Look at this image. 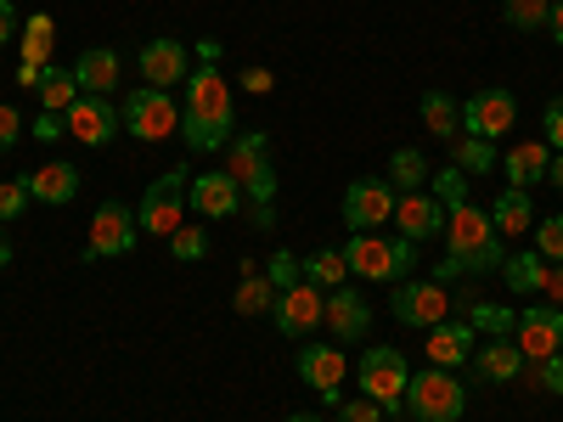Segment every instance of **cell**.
Returning <instances> with one entry per match:
<instances>
[{
    "instance_id": "6da1fadb",
    "label": "cell",
    "mask_w": 563,
    "mask_h": 422,
    "mask_svg": "<svg viewBox=\"0 0 563 422\" xmlns=\"http://www.w3.org/2000/svg\"><path fill=\"white\" fill-rule=\"evenodd\" d=\"M238 135V102H231V85L214 63L186 74V102H180V141L192 153H220Z\"/></svg>"
},
{
    "instance_id": "7a4b0ae2",
    "label": "cell",
    "mask_w": 563,
    "mask_h": 422,
    "mask_svg": "<svg viewBox=\"0 0 563 422\" xmlns=\"http://www.w3.org/2000/svg\"><path fill=\"white\" fill-rule=\"evenodd\" d=\"M507 265V237L490 225V209L479 203H445V259L434 270V281H451V276H490Z\"/></svg>"
},
{
    "instance_id": "3957f363",
    "label": "cell",
    "mask_w": 563,
    "mask_h": 422,
    "mask_svg": "<svg viewBox=\"0 0 563 422\" xmlns=\"http://www.w3.org/2000/svg\"><path fill=\"white\" fill-rule=\"evenodd\" d=\"M344 265L361 281H406L417 270V243L411 237H378V231H355L344 243Z\"/></svg>"
},
{
    "instance_id": "277c9868",
    "label": "cell",
    "mask_w": 563,
    "mask_h": 422,
    "mask_svg": "<svg viewBox=\"0 0 563 422\" xmlns=\"http://www.w3.org/2000/svg\"><path fill=\"white\" fill-rule=\"evenodd\" d=\"M467 411V389L456 371L445 366H422L411 371V384H406V417L411 422H462Z\"/></svg>"
},
{
    "instance_id": "5b68a950",
    "label": "cell",
    "mask_w": 563,
    "mask_h": 422,
    "mask_svg": "<svg viewBox=\"0 0 563 422\" xmlns=\"http://www.w3.org/2000/svg\"><path fill=\"white\" fill-rule=\"evenodd\" d=\"M231 175H238L243 186V198L249 209H271L276 203V164H271V135L265 130H243V135H231Z\"/></svg>"
},
{
    "instance_id": "8992f818",
    "label": "cell",
    "mask_w": 563,
    "mask_h": 422,
    "mask_svg": "<svg viewBox=\"0 0 563 422\" xmlns=\"http://www.w3.org/2000/svg\"><path fill=\"white\" fill-rule=\"evenodd\" d=\"M135 225L141 237H175L186 225V169H164L158 180H147V192L135 203Z\"/></svg>"
},
{
    "instance_id": "52a82bcc",
    "label": "cell",
    "mask_w": 563,
    "mask_h": 422,
    "mask_svg": "<svg viewBox=\"0 0 563 422\" xmlns=\"http://www.w3.org/2000/svg\"><path fill=\"white\" fill-rule=\"evenodd\" d=\"M355 384H361L366 400H378V406H384V417H389V411H406L411 360H406L400 349H389V344H372V349L361 355V366H355Z\"/></svg>"
},
{
    "instance_id": "ba28073f",
    "label": "cell",
    "mask_w": 563,
    "mask_h": 422,
    "mask_svg": "<svg viewBox=\"0 0 563 422\" xmlns=\"http://www.w3.org/2000/svg\"><path fill=\"white\" fill-rule=\"evenodd\" d=\"M119 119H124V130L135 135V141H169V135H180V102L169 97V90H158V85H141V90H130V97L119 102Z\"/></svg>"
},
{
    "instance_id": "9c48e42d",
    "label": "cell",
    "mask_w": 563,
    "mask_h": 422,
    "mask_svg": "<svg viewBox=\"0 0 563 422\" xmlns=\"http://www.w3.org/2000/svg\"><path fill=\"white\" fill-rule=\"evenodd\" d=\"M135 243H141L135 209H130V203H119V198H108L97 214H90V237H85L79 259H85V265H102V259H119V254H130Z\"/></svg>"
},
{
    "instance_id": "30bf717a",
    "label": "cell",
    "mask_w": 563,
    "mask_h": 422,
    "mask_svg": "<svg viewBox=\"0 0 563 422\" xmlns=\"http://www.w3.org/2000/svg\"><path fill=\"white\" fill-rule=\"evenodd\" d=\"M395 321L400 326H417V333H429V326H440L445 315H451V293H445V281H434V276H406V281H395Z\"/></svg>"
},
{
    "instance_id": "8fae6325",
    "label": "cell",
    "mask_w": 563,
    "mask_h": 422,
    "mask_svg": "<svg viewBox=\"0 0 563 422\" xmlns=\"http://www.w3.org/2000/svg\"><path fill=\"white\" fill-rule=\"evenodd\" d=\"M395 203H400V192H395L384 175L350 180V192H344V225L350 231H384L395 220Z\"/></svg>"
},
{
    "instance_id": "7c38bea8",
    "label": "cell",
    "mask_w": 563,
    "mask_h": 422,
    "mask_svg": "<svg viewBox=\"0 0 563 422\" xmlns=\"http://www.w3.org/2000/svg\"><path fill=\"white\" fill-rule=\"evenodd\" d=\"M512 124H519V102H512V90H474V97L462 102V135L474 141H501Z\"/></svg>"
},
{
    "instance_id": "4fadbf2b",
    "label": "cell",
    "mask_w": 563,
    "mask_h": 422,
    "mask_svg": "<svg viewBox=\"0 0 563 422\" xmlns=\"http://www.w3.org/2000/svg\"><path fill=\"white\" fill-rule=\"evenodd\" d=\"M321 310H327V293L310 288V281L299 276L294 288H282V293H276L271 321H276V333H282V338H310L316 326H321Z\"/></svg>"
},
{
    "instance_id": "5bb4252c",
    "label": "cell",
    "mask_w": 563,
    "mask_h": 422,
    "mask_svg": "<svg viewBox=\"0 0 563 422\" xmlns=\"http://www.w3.org/2000/svg\"><path fill=\"white\" fill-rule=\"evenodd\" d=\"M512 344L525 349V360H547L563 355V310L558 304H530L512 321Z\"/></svg>"
},
{
    "instance_id": "9a60e30c",
    "label": "cell",
    "mask_w": 563,
    "mask_h": 422,
    "mask_svg": "<svg viewBox=\"0 0 563 422\" xmlns=\"http://www.w3.org/2000/svg\"><path fill=\"white\" fill-rule=\"evenodd\" d=\"M135 68H141V79H147V85L175 90V85H186V74H192V52H186L175 34H153L147 45H141Z\"/></svg>"
},
{
    "instance_id": "2e32d148",
    "label": "cell",
    "mask_w": 563,
    "mask_h": 422,
    "mask_svg": "<svg viewBox=\"0 0 563 422\" xmlns=\"http://www.w3.org/2000/svg\"><path fill=\"white\" fill-rule=\"evenodd\" d=\"M299 378H305L327 406H339V400H344L339 389H344V378H350V355H344V349H327V344H305V349H299Z\"/></svg>"
},
{
    "instance_id": "e0dca14e",
    "label": "cell",
    "mask_w": 563,
    "mask_h": 422,
    "mask_svg": "<svg viewBox=\"0 0 563 422\" xmlns=\"http://www.w3.org/2000/svg\"><path fill=\"white\" fill-rule=\"evenodd\" d=\"M474 349H479V326L467 321V315H445L440 326H429V366H445V371H456L462 360H474Z\"/></svg>"
},
{
    "instance_id": "ac0fdd59",
    "label": "cell",
    "mask_w": 563,
    "mask_h": 422,
    "mask_svg": "<svg viewBox=\"0 0 563 422\" xmlns=\"http://www.w3.org/2000/svg\"><path fill=\"white\" fill-rule=\"evenodd\" d=\"M321 326L333 333V344H361L372 333V304L355 288H333L327 293V310H321Z\"/></svg>"
},
{
    "instance_id": "d6986e66",
    "label": "cell",
    "mask_w": 563,
    "mask_h": 422,
    "mask_svg": "<svg viewBox=\"0 0 563 422\" xmlns=\"http://www.w3.org/2000/svg\"><path fill=\"white\" fill-rule=\"evenodd\" d=\"M63 119H68V135L85 141V147H108V141L124 130V119H119V108L108 97H79Z\"/></svg>"
},
{
    "instance_id": "ffe728a7",
    "label": "cell",
    "mask_w": 563,
    "mask_h": 422,
    "mask_svg": "<svg viewBox=\"0 0 563 422\" xmlns=\"http://www.w3.org/2000/svg\"><path fill=\"white\" fill-rule=\"evenodd\" d=\"M23 186H29V198H34V203L63 209V203L79 198V164H68V158H45V164H34V169L23 175Z\"/></svg>"
},
{
    "instance_id": "44dd1931",
    "label": "cell",
    "mask_w": 563,
    "mask_h": 422,
    "mask_svg": "<svg viewBox=\"0 0 563 422\" xmlns=\"http://www.w3.org/2000/svg\"><path fill=\"white\" fill-rule=\"evenodd\" d=\"M192 209H198L203 220H231V214L243 209L238 175H231V169H203V175L192 180Z\"/></svg>"
},
{
    "instance_id": "7402d4cb",
    "label": "cell",
    "mask_w": 563,
    "mask_h": 422,
    "mask_svg": "<svg viewBox=\"0 0 563 422\" xmlns=\"http://www.w3.org/2000/svg\"><path fill=\"white\" fill-rule=\"evenodd\" d=\"M395 225H400V237L429 243V237H440V231H445V203H440L434 192H400Z\"/></svg>"
},
{
    "instance_id": "603a6c76",
    "label": "cell",
    "mask_w": 563,
    "mask_h": 422,
    "mask_svg": "<svg viewBox=\"0 0 563 422\" xmlns=\"http://www.w3.org/2000/svg\"><path fill=\"white\" fill-rule=\"evenodd\" d=\"M119 74H124V57L113 52V45H90V52H79V63H74L79 97H113Z\"/></svg>"
},
{
    "instance_id": "cb8c5ba5",
    "label": "cell",
    "mask_w": 563,
    "mask_h": 422,
    "mask_svg": "<svg viewBox=\"0 0 563 422\" xmlns=\"http://www.w3.org/2000/svg\"><path fill=\"white\" fill-rule=\"evenodd\" d=\"M525 349L512 344V338H490V344H479L474 349V378L479 384H519L525 378Z\"/></svg>"
},
{
    "instance_id": "d4e9b609",
    "label": "cell",
    "mask_w": 563,
    "mask_h": 422,
    "mask_svg": "<svg viewBox=\"0 0 563 422\" xmlns=\"http://www.w3.org/2000/svg\"><path fill=\"white\" fill-rule=\"evenodd\" d=\"M507 186H519V192H530V186H541L547 180V169H552V147L547 141H519V147H507Z\"/></svg>"
},
{
    "instance_id": "484cf974",
    "label": "cell",
    "mask_w": 563,
    "mask_h": 422,
    "mask_svg": "<svg viewBox=\"0 0 563 422\" xmlns=\"http://www.w3.org/2000/svg\"><path fill=\"white\" fill-rule=\"evenodd\" d=\"M18 52H23V63H34V68H52V57H57V23H52V12L23 18Z\"/></svg>"
},
{
    "instance_id": "4316f807",
    "label": "cell",
    "mask_w": 563,
    "mask_h": 422,
    "mask_svg": "<svg viewBox=\"0 0 563 422\" xmlns=\"http://www.w3.org/2000/svg\"><path fill=\"white\" fill-rule=\"evenodd\" d=\"M490 225L501 231V237H525V231H536V209H530V192H519V186H507V192L490 203Z\"/></svg>"
},
{
    "instance_id": "83f0119b",
    "label": "cell",
    "mask_w": 563,
    "mask_h": 422,
    "mask_svg": "<svg viewBox=\"0 0 563 422\" xmlns=\"http://www.w3.org/2000/svg\"><path fill=\"white\" fill-rule=\"evenodd\" d=\"M422 124H429V135H440V141H456L462 135V102L445 97V90H422Z\"/></svg>"
},
{
    "instance_id": "f1b7e54d",
    "label": "cell",
    "mask_w": 563,
    "mask_h": 422,
    "mask_svg": "<svg viewBox=\"0 0 563 422\" xmlns=\"http://www.w3.org/2000/svg\"><path fill=\"white\" fill-rule=\"evenodd\" d=\"M299 276L310 281V288H321V293L344 288V276H350V265H344V248H316L310 259H299Z\"/></svg>"
},
{
    "instance_id": "f546056e",
    "label": "cell",
    "mask_w": 563,
    "mask_h": 422,
    "mask_svg": "<svg viewBox=\"0 0 563 422\" xmlns=\"http://www.w3.org/2000/svg\"><path fill=\"white\" fill-rule=\"evenodd\" d=\"M547 259L541 254H507V265H501V276H507V288L512 293H525V299H536V293H547Z\"/></svg>"
},
{
    "instance_id": "4dcf8cb0",
    "label": "cell",
    "mask_w": 563,
    "mask_h": 422,
    "mask_svg": "<svg viewBox=\"0 0 563 422\" xmlns=\"http://www.w3.org/2000/svg\"><path fill=\"white\" fill-rule=\"evenodd\" d=\"M271 304H276L271 276L243 265V281H238V293H231V310H238V315H271Z\"/></svg>"
},
{
    "instance_id": "1f68e13d",
    "label": "cell",
    "mask_w": 563,
    "mask_h": 422,
    "mask_svg": "<svg viewBox=\"0 0 563 422\" xmlns=\"http://www.w3.org/2000/svg\"><path fill=\"white\" fill-rule=\"evenodd\" d=\"M429 175H434V169H429V158H422L417 147H395L384 180L395 186V192H422V186H429Z\"/></svg>"
},
{
    "instance_id": "d6a6232c",
    "label": "cell",
    "mask_w": 563,
    "mask_h": 422,
    "mask_svg": "<svg viewBox=\"0 0 563 422\" xmlns=\"http://www.w3.org/2000/svg\"><path fill=\"white\" fill-rule=\"evenodd\" d=\"M40 102H45V113H68L74 102H79V79H74V68H45L40 74Z\"/></svg>"
},
{
    "instance_id": "836d02e7",
    "label": "cell",
    "mask_w": 563,
    "mask_h": 422,
    "mask_svg": "<svg viewBox=\"0 0 563 422\" xmlns=\"http://www.w3.org/2000/svg\"><path fill=\"white\" fill-rule=\"evenodd\" d=\"M451 164H456L462 175H490V169H496V141L456 135V141H451Z\"/></svg>"
},
{
    "instance_id": "e575fe53",
    "label": "cell",
    "mask_w": 563,
    "mask_h": 422,
    "mask_svg": "<svg viewBox=\"0 0 563 422\" xmlns=\"http://www.w3.org/2000/svg\"><path fill=\"white\" fill-rule=\"evenodd\" d=\"M547 12H552V0H507L501 7L507 29H519V34H547Z\"/></svg>"
},
{
    "instance_id": "d590c367",
    "label": "cell",
    "mask_w": 563,
    "mask_h": 422,
    "mask_svg": "<svg viewBox=\"0 0 563 422\" xmlns=\"http://www.w3.org/2000/svg\"><path fill=\"white\" fill-rule=\"evenodd\" d=\"M169 254H175L180 265H198V259L209 254V231H203V225H180L175 237H169Z\"/></svg>"
},
{
    "instance_id": "8d00e7d4",
    "label": "cell",
    "mask_w": 563,
    "mask_h": 422,
    "mask_svg": "<svg viewBox=\"0 0 563 422\" xmlns=\"http://www.w3.org/2000/svg\"><path fill=\"white\" fill-rule=\"evenodd\" d=\"M467 321H474V326H485L490 338H507V333H512V321H519V315H512V310H496V304H479V299H467Z\"/></svg>"
},
{
    "instance_id": "74e56055",
    "label": "cell",
    "mask_w": 563,
    "mask_h": 422,
    "mask_svg": "<svg viewBox=\"0 0 563 422\" xmlns=\"http://www.w3.org/2000/svg\"><path fill=\"white\" fill-rule=\"evenodd\" d=\"M536 254L563 265V214H547V220H536Z\"/></svg>"
},
{
    "instance_id": "f35d334b",
    "label": "cell",
    "mask_w": 563,
    "mask_h": 422,
    "mask_svg": "<svg viewBox=\"0 0 563 422\" xmlns=\"http://www.w3.org/2000/svg\"><path fill=\"white\" fill-rule=\"evenodd\" d=\"M525 378L547 395H563V355H547V360H530L525 366Z\"/></svg>"
},
{
    "instance_id": "ab89813d",
    "label": "cell",
    "mask_w": 563,
    "mask_h": 422,
    "mask_svg": "<svg viewBox=\"0 0 563 422\" xmlns=\"http://www.w3.org/2000/svg\"><path fill=\"white\" fill-rule=\"evenodd\" d=\"M29 186L23 180H0V225H12L18 214H29Z\"/></svg>"
},
{
    "instance_id": "60d3db41",
    "label": "cell",
    "mask_w": 563,
    "mask_h": 422,
    "mask_svg": "<svg viewBox=\"0 0 563 422\" xmlns=\"http://www.w3.org/2000/svg\"><path fill=\"white\" fill-rule=\"evenodd\" d=\"M265 276H271V288H276V293H282V288H294V281H299V259H294L288 248H282V254H271Z\"/></svg>"
},
{
    "instance_id": "b9f144b4",
    "label": "cell",
    "mask_w": 563,
    "mask_h": 422,
    "mask_svg": "<svg viewBox=\"0 0 563 422\" xmlns=\"http://www.w3.org/2000/svg\"><path fill=\"white\" fill-rule=\"evenodd\" d=\"M339 422H384V406H378V400H366V395L339 400Z\"/></svg>"
},
{
    "instance_id": "7bdbcfd3",
    "label": "cell",
    "mask_w": 563,
    "mask_h": 422,
    "mask_svg": "<svg viewBox=\"0 0 563 422\" xmlns=\"http://www.w3.org/2000/svg\"><path fill=\"white\" fill-rule=\"evenodd\" d=\"M541 130H547V147L563 153V97H552V102L541 108Z\"/></svg>"
},
{
    "instance_id": "ee69618b",
    "label": "cell",
    "mask_w": 563,
    "mask_h": 422,
    "mask_svg": "<svg viewBox=\"0 0 563 422\" xmlns=\"http://www.w3.org/2000/svg\"><path fill=\"white\" fill-rule=\"evenodd\" d=\"M18 141H23V113L12 102H0V153H12Z\"/></svg>"
},
{
    "instance_id": "f6af8a7d",
    "label": "cell",
    "mask_w": 563,
    "mask_h": 422,
    "mask_svg": "<svg viewBox=\"0 0 563 422\" xmlns=\"http://www.w3.org/2000/svg\"><path fill=\"white\" fill-rule=\"evenodd\" d=\"M23 34V18H18V7L12 0H0V45H12Z\"/></svg>"
},
{
    "instance_id": "bcb514c9",
    "label": "cell",
    "mask_w": 563,
    "mask_h": 422,
    "mask_svg": "<svg viewBox=\"0 0 563 422\" xmlns=\"http://www.w3.org/2000/svg\"><path fill=\"white\" fill-rule=\"evenodd\" d=\"M63 130H68V119H63V113H40V119H34V141H57Z\"/></svg>"
},
{
    "instance_id": "7dc6e473",
    "label": "cell",
    "mask_w": 563,
    "mask_h": 422,
    "mask_svg": "<svg viewBox=\"0 0 563 422\" xmlns=\"http://www.w3.org/2000/svg\"><path fill=\"white\" fill-rule=\"evenodd\" d=\"M238 79H243V90H249V97H265V90L276 85V79H271V68H243Z\"/></svg>"
},
{
    "instance_id": "c3c4849f",
    "label": "cell",
    "mask_w": 563,
    "mask_h": 422,
    "mask_svg": "<svg viewBox=\"0 0 563 422\" xmlns=\"http://www.w3.org/2000/svg\"><path fill=\"white\" fill-rule=\"evenodd\" d=\"M547 299L563 310V265H552V270H547Z\"/></svg>"
},
{
    "instance_id": "681fc988",
    "label": "cell",
    "mask_w": 563,
    "mask_h": 422,
    "mask_svg": "<svg viewBox=\"0 0 563 422\" xmlns=\"http://www.w3.org/2000/svg\"><path fill=\"white\" fill-rule=\"evenodd\" d=\"M547 34H552V45H563V0H552V12H547Z\"/></svg>"
},
{
    "instance_id": "f907efd6",
    "label": "cell",
    "mask_w": 563,
    "mask_h": 422,
    "mask_svg": "<svg viewBox=\"0 0 563 422\" xmlns=\"http://www.w3.org/2000/svg\"><path fill=\"white\" fill-rule=\"evenodd\" d=\"M547 186H552V192H563V153H552V169H547Z\"/></svg>"
},
{
    "instance_id": "816d5d0a",
    "label": "cell",
    "mask_w": 563,
    "mask_h": 422,
    "mask_svg": "<svg viewBox=\"0 0 563 422\" xmlns=\"http://www.w3.org/2000/svg\"><path fill=\"white\" fill-rule=\"evenodd\" d=\"M40 74H45V68H34V63H18V85H34V90H40Z\"/></svg>"
},
{
    "instance_id": "f5cc1de1",
    "label": "cell",
    "mask_w": 563,
    "mask_h": 422,
    "mask_svg": "<svg viewBox=\"0 0 563 422\" xmlns=\"http://www.w3.org/2000/svg\"><path fill=\"white\" fill-rule=\"evenodd\" d=\"M7 265H12V243H7V231H0V276H7Z\"/></svg>"
},
{
    "instance_id": "db71d44e",
    "label": "cell",
    "mask_w": 563,
    "mask_h": 422,
    "mask_svg": "<svg viewBox=\"0 0 563 422\" xmlns=\"http://www.w3.org/2000/svg\"><path fill=\"white\" fill-rule=\"evenodd\" d=\"M282 422H321V417H310V411H299V417H282Z\"/></svg>"
}]
</instances>
